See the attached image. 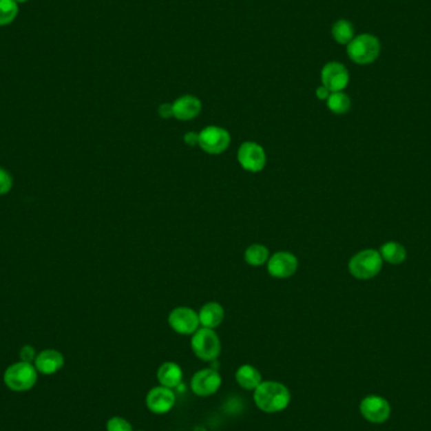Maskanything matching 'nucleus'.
<instances>
[{"label": "nucleus", "instance_id": "nucleus-1", "mask_svg": "<svg viewBox=\"0 0 431 431\" xmlns=\"http://www.w3.org/2000/svg\"><path fill=\"white\" fill-rule=\"evenodd\" d=\"M253 401L256 406L269 414L280 412L289 406L291 396L289 388L275 381L261 382L257 388L253 390Z\"/></svg>", "mask_w": 431, "mask_h": 431}, {"label": "nucleus", "instance_id": "nucleus-2", "mask_svg": "<svg viewBox=\"0 0 431 431\" xmlns=\"http://www.w3.org/2000/svg\"><path fill=\"white\" fill-rule=\"evenodd\" d=\"M381 43L379 38L370 33L359 34L347 45V54L357 65H370L379 59Z\"/></svg>", "mask_w": 431, "mask_h": 431}, {"label": "nucleus", "instance_id": "nucleus-3", "mask_svg": "<svg viewBox=\"0 0 431 431\" xmlns=\"http://www.w3.org/2000/svg\"><path fill=\"white\" fill-rule=\"evenodd\" d=\"M191 347L194 355L206 362L215 361L221 353V341L215 330L209 328H198L194 332Z\"/></svg>", "mask_w": 431, "mask_h": 431}, {"label": "nucleus", "instance_id": "nucleus-4", "mask_svg": "<svg viewBox=\"0 0 431 431\" xmlns=\"http://www.w3.org/2000/svg\"><path fill=\"white\" fill-rule=\"evenodd\" d=\"M382 257L376 250H364L356 253L348 264L352 276L358 280H368L382 270Z\"/></svg>", "mask_w": 431, "mask_h": 431}, {"label": "nucleus", "instance_id": "nucleus-5", "mask_svg": "<svg viewBox=\"0 0 431 431\" xmlns=\"http://www.w3.org/2000/svg\"><path fill=\"white\" fill-rule=\"evenodd\" d=\"M37 370L27 362H19L8 368L4 382L13 391H27L36 385Z\"/></svg>", "mask_w": 431, "mask_h": 431}, {"label": "nucleus", "instance_id": "nucleus-6", "mask_svg": "<svg viewBox=\"0 0 431 431\" xmlns=\"http://www.w3.org/2000/svg\"><path fill=\"white\" fill-rule=\"evenodd\" d=\"M231 144V135L226 129L216 125L204 127L198 133L200 148L211 156H218L226 151Z\"/></svg>", "mask_w": 431, "mask_h": 431}, {"label": "nucleus", "instance_id": "nucleus-7", "mask_svg": "<svg viewBox=\"0 0 431 431\" xmlns=\"http://www.w3.org/2000/svg\"><path fill=\"white\" fill-rule=\"evenodd\" d=\"M238 160L242 169L250 173H259L266 165V153L257 143H242L238 148Z\"/></svg>", "mask_w": 431, "mask_h": 431}, {"label": "nucleus", "instance_id": "nucleus-8", "mask_svg": "<svg viewBox=\"0 0 431 431\" xmlns=\"http://www.w3.org/2000/svg\"><path fill=\"white\" fill-rule=\"evenodd\" d=\"M168 322L171 329L179 335H193L201 326L198 313L188 306H178L173 309L168 317Z\"/></svg>", "mask_w": 431, "mask_h": 431}, {"label": "nucleus", "instance_id": "nucleus-9", "mask_svg": "<svg viewBox=\"0 0 431 431\" xmlns=\"http://www.w3.org/2000/svg\"><path fill=\"white\" fill-rule=\"evenodd\" d=\"M359 411L367 421L372 424H382L391 415V406L386 399L371 395L362 400L359 405Z\"/></svg>", "mask_w": 431, "mask_h": 431}, {"label": "nucleus", "instance_id": "nucleus-10", "mask_svg": "<svg viewBox=\"0 0 431 431\" xmlns=\"http://www.w3.org/2000/svg\"><path fill=\"white\" fill-rule=\"evenodd\" d=\"M322 85L326 86L330 92L343 91L350 83L348 70L341 62H328L320 72Z\"/></svg>", "mask_w": 431, "mask_h": 431}, {"label": "nucleus", "instance_id": "nucleus-11", "mask_svg": "<svg viewBox=\"0 0 431 431\" xmlns=\"http://www.w3.org/2000/svg\"><path fill=\"white\" fill-rule=\"evenodd\" d=\"M268 271L275 279H288L297 273V256L289 251H279L269 257Z\"/></svg>", "mask_w": 431, "mask_h": 431}, {"label": "nucleus", "instance_id": "nucleus-12", "mask_svg": "<svg viewBox=\"0 0 431 431\" xmlns=\"http://www.w3.org/2000/svg\"><path fill=\"white\" fill-rule=\"evenodd\" d=\"M221 383H222V379L218 372L212 368H204L194 373L191 381V387L197 396L206 397V396L216 394L218 388L221 387Z\"/></svg>", "mask_w": 431, "mask_h": 431}, {"label": "nucleus", "instance_id": "nucleus-13", "mask_svg": "<svg viewBox=\"0 0 431 431\" xmlns=\"http://www.w3.org/2000/svg\"><path fill=\"white\" fill-rule=\"evenodd\" d=\"M147 406L156 415H163L169 412L176 405V394L171 388L160 386L154 387L147 395Z\"/></svg>", "mask_w": 431, "mask_h": 431}, {"label": "nucleus", "instance_id": "nucleus-14", "mask_svg": "<svg viewBox=\"0 0 431 431\" xmlns=\"http://www.w3.org/2000/svg\"><path fill=\"white\" fill-rule=\"evenodd\" d=\"M173 118L180 121L193 120L201 114L202 103L193 95H183L173 103Z\"/></svg>", "mask_w": 431, "mask_h": 431}, {"label": "nucleus", "instance_id": "nucleus-15", "mask_svg": "<svg viewBox=\"0 0 431 431\" xmlns=\"http://www.w3.org/2000/svg\"><path fill=\"white\" fill-rule=\"evenodd\" d=\"M34 361H36V370L43 375H53L60 371L65 364L63 356L60 352L54 350L41 352Z\"/></svg>", "mask_w": 431, "mask_h": 431}, {"label": "nucleus", "instance_id": "nucleus-16", "mask_svg": "<svg viewBox=\"0 0 431 431\" xmlns=\"http://www.w3.org/2000/svg\"><path fill=\"white\" fill-rule=\"evenodd\" d=\"M198 317H200L202 327L215 329L224 319V309L220 303L211 302L202 306L201 311L198 313Z\"/></svg>", "mask_w": 431, "mask_h": 431}, {"label": "nucleus", "instance_id": "nucleus-17", "mask_svg": "<svg viewBox=\"0 0 431 431\" xmlns=\"http://www.w3.org/2000/svg\"><path fill=\"white\" fill-rule=\"evenodd\" d=\"M183 379V372L178 364L174 362H165L158 370V381L160 385L168 388L178 387Z\"/></svg>", "mask_w": 431, "mask_h": 431}, {"label": "nucleus", "instance_id": "nucleus-18", "mask_svg": "<svg viewBox=\"0 0 431 431\" xmlns=\"http://www.w3.org/2000/svg\"><path fill=\"white\" fill-rule=\"evenodd\" d=\"M236 381L238 385L245 390H255L262 382L260 372L251 364H244L238 368L236 372Z\"/></svg>", "mask_w": 431, "mask_h": 431}, {"label": "nucleus", "instance_id": "nucleus-19", "mask_svg": "<svg viewBox=\"0 0 431 431\" xmlns=\"http://www.w3.org/2000/svg\"><path fill=\"white\" fill-rule=\"evenodd\" d=\"M379 255H381L382 260L387 261L392 265H399V264L406 260L405 247L401 244L395 242V241H390V242H386V244L381 246Z\"/></svg>", "mask_w": 431, "mask_h": 431}, {"label": "nucleus", "instance_id": "nucleus-20", "mask_svg": "<svg viewBox=\"0 0 431 431\" xmlns=\"http://www.w3.org/2000/svg\"><path fill=\"white\" fill-rule=\"evenodd\" d=\"M270 257L268 247L261 244H253L246 249L245 261L250 266H262Z\"/></svg>", "mask_w": 431, "mask_h": 431}, {"label": "nucleus", "instance_id": "nucleus-21", "mask_svg": "<svg viewBox=\"0 0 431 431\" xmlns=\"http://www.w3.org/2000/svg\"><path fill=\"white\" fill-rule=\"evenodd\" d=\"M332 36L335 42L339 45H348L355 38V28L353 24L347 19H339L332 27Z\"/></svg>", "mask_w": 431, "mask_h": 431}, {"label": "nucleus", "instance_id": "nucleus-22", "mask_svg": "<svg viewBox=\"0 0 431 431\" xmlns=\"http://www.w3.org/2000/svg\"><path fill=\"white\" fill-rule=\"evenodd\" d=\"M350 98L347 94L343 91L339 92H332L327 100L328 109L335 115H343L346 112H350Z\"/></svg>", "mask_w": 431, "mask_h": 431}, {"label": "nucleus", "instance_id": "nucleus-23", "mask_svg": "<svg viewBox=\"0 0 431 431\" xmlns=\"http://www.w3.org/2000/svg\"><path fill=\"white\" fill-rule=\"evenodd\" d=\"M18 13L19 9L15 0H0V27L14 22Z\"/></svg>", "mask_w": 431, "mask_h": 431}, {"label": "nucleus", "instance_id": "nucleus-24", "mask_svg": "<svg viewBox=\"0 0 431 431\" xmlns=\"http://www.w3.org/2000/svg\"><path fill=\"white\" fill-rule=\"evenodd\" d=\"M106 429L107 431H133V426L125 419L115 417L107 421Z\"/></svg>", "mask_w": 431, "mask_h": 431}, {"label": "nucleus", "instance_id": "nucleus-25", "mask_svg": "<svg viewBox=\"0 0 431 431\" xmlns=\"http://www.w3.org/2000/svg\"><path fill=\"white\" fill-rule=\"evenodd\" d=\"M12 185H13V180H12L10 174L0 168V194L9 192L12 188Z\"/></svg>", "mask_w": 431, "mask_h": 431}, {"label": "nucleus", "instance_id": "nucleus-26", "mask_svg": "<svg viewBox=\"0 0 431 431\" xmlns=\"http://www.w3.org/2000/svg\"><path fill=\"white\" fill-rule=\"evenodd\" d=\"M158 114L162 119H169L173 118V105L171 104H162L158 109Z\"/></svg>", "mask_w": 431, "mask_h": 431}, {"label": "nucleus", "instance_id": "nucleus-27", "mask_svg": "<svg viewBox=\"0 0 431 431\" xmlns=\"http://www.w3.org/2000/svg\"><path fill=\"white\" fill-rule=\"evenodd\" d=\"M21 357H22L23 362L30 364L33 359H36L34 350H33L32 347H30V346H25V347L23 348L22 352H21Z\"/></svg>", "mask_w": 431, "mask_h": 431}, {"label": "nucleus", "instance_id": "nucleus-28", "mask_svg": "<svg viewBox=\"0 0 431 431\" xmlns=\"http://www.w3.org/2000/svg\"><path fill=\"white\" fill-rule=\"evenodd\" d=\"M330 94H332V92H330L326 86H323V85L319 86V87L317 89V91H315V95H317V97H318L319 100H322V101H324V100L327 101L328 97H329Z\"/></svg>", "mask_w": 431, "mask_h": 431}, {"label": "nucleus", "instance_id": "nucleus-29", "mask_svg": "<svg viewBox=\"0 0 431 431\" xmlns=\"http://www.w3.org/2000/svg\"><path fill=\"white\" fill-rule=\"evenodd\" d=\"M185 142L188 144L189 147H194L196 144L198 145V134L193 133V132H189L185 135Z\"/></svg>", "mask_w": 431, "mask_h": 431}, {"label": "nucleus", "instance_id": "nucleus-30", "mask_svg": "<svg viewBox=\"0 0 431 431\" xmlns=\"http://www.w3.org/2000/svg\"><path fill=\"white\" fill-rule=\"evenodd\" d=\"M17 3H25V1H28V0H15Z\"/></svg>", "mask_w": 431, "mask_h": 431}]
</instances>
